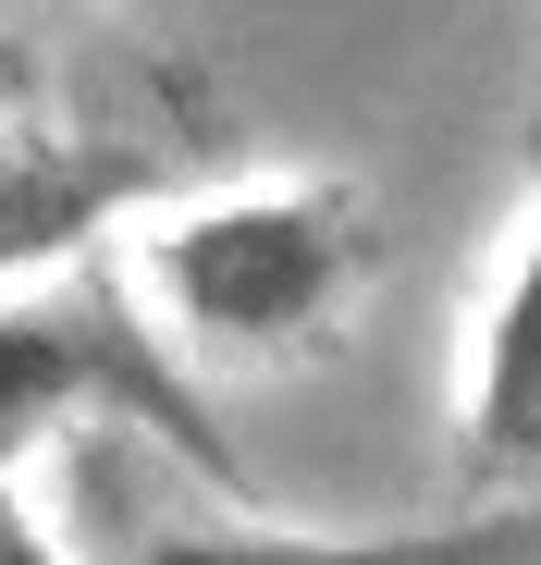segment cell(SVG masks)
Instances as JSON below:
<instances>
[{
	"label": "cell",
	"instance_id": "4",
	"mask_svg": "<svg viewBox=\"0 0 541 565\" xmlns=\"http://www.w3.org/2000/svg\"><path fill=\"white\" fill-rule=\"evenodd\" d=\"M468 455H480V480H529V258L505 270V296H492V369H480V406H468Z\"/></svg>",
	"mask_w": 541,
	"mask_h": 565
},
{
	"label": "cell",
	"instance_id": "1",
	"mask_svg": "<svg viewBox=\"0 0 541 565\" xmlns=\"http://www.w3.org/2000/svg\"><path fill=\"white\" fill-rule=\"evenodd\" d=\"M382 270V222L344 184H270L148 234V308L222 356H320Z\"/></svg>",
	"mask_w": 541,
	"mask_h": 565
},
{
	"label": "cell",
	"instance_id": "3",
	"mask_svg": "<svg viewBox=\"0 0 541 565\" xmlns=\"http://www.w3.org/2000/svg\"><path fill=\"white\" fill-rule=\"evenodd\" d=\"M136 565H529V504L456 516V529H185Z\"/></svg>",
	"mask_w": 541,
	"mask_h": 565
},
{
	"label": "cell",
	"instance_id": "5",
	"mask_svg": "<svg viewBox=\"0 0 541 565\" xmlns=\"http://www.w3.org/2000/svg\"><path fill=\"white\" fill-rule=\"evenodd\" d=\"M0 565H74V553L25 516V492H13V480H0Z\"/></svg>",
	"mask_w": 541,
	"mask_h": 565
},
{
	"label": "cell",
	"instance_id": "2",
	"mask_svg": "<svg viewBox=\"0 0 541 565\" xmlns=\"http://www.w3.org/2000/svg\"><path fill=\"white\" fill-rule=\"evenodd\" d=\"M86 406H124V418H148V430H172L198 467H222L210 455V418H198V394L160 369V344L99 296V282H50V296H13L0 308V480L50 443V430H74Z\"/></svg>",
	"mask_w": 541,
	"mask_h": 565
}]
</instances>
